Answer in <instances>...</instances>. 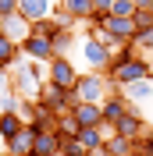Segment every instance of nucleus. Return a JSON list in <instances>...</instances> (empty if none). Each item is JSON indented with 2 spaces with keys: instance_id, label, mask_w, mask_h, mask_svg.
Listing matches in <instances>:
<instances>
[{
  "instance_id": "nucleus-1",
  "label": "nucleus",
  "mask_w": 153,
  "mask_h": 156,
  "mask_svg": "<svg viewBox=\"0 0 153 156\" xmlns=\"http://www.w3.org/2000/svg\"><path fill=\"white\" fill-rule=\"evenodd\" d=\"M43 71H47V64L18 60V64L11 68V85H14V92H18L21 99H39V89L47 85V82H43Z\"/></svg>"
},
{
  "instance_id": "nucleus-2",
  "label": "nucleus",
  "mask_w": 153,
  "mask_h": 156,
  "mask_svg": "<svg viewBox=\"0 0 153 156\" xmlns=\"http://www.w3.org/2000/svg\"><path fill=\"white\" fill-rule=\"evenodd\" d=\"M110 60H114V53L100 43L96 36H86L78 39V64H82V71H110Z\"/></svg>"
},
{
  "instance_id": "nucleus-3",
  "label": "nucleus",
  "mask_w": 153,
  "mask_h": 156,
  "mask_svg": "<svg viewBox=\"0 0 153 156\" xmlns=\"http://www.w3.org/2000/svg\"><path fill=\"white\" fill-rule=\"evenodd\" d=\"M75 96L78 103H103L110 96V78L103 71H82L75 82Z\"/></svg>"
},
{
  "instance_id": "nucleus-4",
  "label": "nucleus",
  "mask_w": 153,
  "mask_h": 156,
  "mask_svg": "<svg viewBox=\"0 0 153 156\" xmlns=\"http://www.w3.org/2000/svg\"><path fill=\"white\" fill-rule=\"evenodd\" d=\"M36 103L50 107L54 114H68V110L78 107V96H75V89H61V85H54V82H47V85L39 89V99H36Z\"/></svg>"
},
{
  "instance_id": "nucleus-5",
  "label": "nucleus",
  "mask_w": 153,
  "mask_h": 156,
  "mask_svg": "<svg viewBox=\"0 0 153 156\" xmlns=\"http://www.w3.org/2000/svg\"><path fill=\"white\" fill-rule=\"evenodd\" d=\"M107 78H114L118 85H128V82H139V78H153V64L146 57H132L125 64H114L107 71Z\"/></svg>"
},
{
  "instance_id": "nucleus-6",
  "label": "nucleus",
  "mask_w": 153,
  "mask_h": 156,
  "mask_svg": "<svg viewBox=\"0 0 153 156\" xmlns=\"http://www.w3.org/2000/svg\"><path fill=\"white\" fill-rule=\"evenodd\" d=\"M78 75H82V68H78L71 57H54L47 64V82H54V85H61V89H75Z\"/></svg>"
},
{
  "instance_id": "nucleus-7",
  "label": "nucleus",
  "mask_w": 153,
  "mask_h": 156,
  "mask_svg": "<svg viewBox=\"0 0 153 156\" xmlns=\"http://www.w3.org/2000/svg\"><path fill=\"white\" fill-rule=\"evenodd\" d=\"M21 57L36 60V64H50L57 53H54V43H50L47 36H29L25 43H21Z\"/></svg>"
},
{
  "instance_id": "nucleus-8",
  "label": "nucleus",
  "mask_w": 153,
  "mask_h": 156,
  "mask_svg": "<svg viewBox=\"0 0 153 156\" xmlns=\"http://www.w3.org/2000/svg\"><path fill=\"white\" fill-rule=\"evenodd\" d=\"M36 135H39V124L25 121V128H21L18 135L11 138V142H4L7 156H29V153H32V146H36Z\"/></svg>"
},
{
  "instance_id": "nucleus-9",
  "label": "nucleus",
  "mask_w": 153,
  "mask_h": 156,
  "mask_svg": "<svg viewBox=\"0 0 153 156\" xmlns=\"http://www.w3.org/2000/svg\"><path fill=\"white\" fill-rule=\"evenodd\" d=\"M0 32L11 39V43H25V39L32 36V21L25 18V14H7V18H0Z\"/></svg>"
},
{
  "instance_id": "nucleus-10",
  "label": "nucleus",
  "mask_w": 153,
  "mask_h": 156,
  "mask_svg": "<svg viewBox=\"0 0 153 156\" xmlns=\"http://www.w3.org/2000/svg\"><path fill=\"white\" fill-rule=\"evenodd\" d=\"M110 131H118V135H125V138H132V142H139V138L146 135V121H143V114L132 107V110H128V114H125L114 128H110Z\"/></svg>"
},
{
  "instance_id": "nucleus-11",
  "label": "nucleus",
  "mask_w": 153,
  "mask_h": 156,
  "mask_svg": "<svg viewBox=\"0 0 153 156\" xmlns=\"http://www.w3.org/2000/svg\"><path fill=\"white\" fill-rule=\"evenodd\" d=\"M21 103H25V99H21L18 92H14V85H11V71L0 68V114H18Z\"/></svg>"
},
{
  "instance_id": "nucleus-12",
  "label": "nucleus",
  "mask_w": 153,
  "mask_h": 156,
  "mask_svg": "<svg viewBox=\"0 0 153 156\" xmlns=\"http://www.w3.org/2000/svg\"><path fill=\"white\" fill-rule=\"evenodd\" d=\"M100 110H103V128H114L118 121L132 110V103H128L125 96H107L103 103H100Z\"/></svg>"
},
{
  "instance_id": "nucleus-13",
  "label": "nucleus",
  "mask_w": 153,
  "mask_h": 156,
  "mask_svg": "<svg viewBox=\"0 0 153 156\" xmlns=\"http://www.w3.org/2000/svg\"><path fill=\"white\" fill-rule=\"evenodd\" d=\"M100 29H107L110 36H118V39H121V43H132V39H135V21H132V18H118V14H107Z\"/></svg>"
},
{
  "instance_id": "nucleus-14",
  "label": "nucleus",
  "mask_w": 153,
  "mask_h": 156,
  "mask_svg": "<svg viewBox=\"0 0 153 156\" xmlns=\"http://www.w3.org/2000/svg\"><path fill=\"white\" fill-rule=\"evenodd\" d=\"M121 96L128 99V103H146V99H153V78H139V82H128V85H121Z\"/></svg>"
},
{
  "instance_id": "nucleus-15",
  "label": "nucleus",
  "mask_w": 153,
  "mask_h": 156,
  "mask_svg": "<svg viewBox=\"0 0 153 156\" xmlns=\"http://www.w3.org/2000/svg\"><path fill=\"white\" fill-rule=\"evenodd\" d=\"M71 114H75V121L82 128H103V110H100V103H78Z\"/></svg>"
},
{
  "instance_id": "nucleus-16",
  "label": "nucleus",
  "mask_w": 153,
  "mask_h": 156,
  "mask_svg": "<svg viewBox=\"0 0 153 156\" xmlns=\"http://www.w3.org/2000/svg\"><path fill=\"white\" fill-rule=\"evenodd\" d=\"M18 14H25L29 21L50 18L54 14V0H18Z\"/></svg>"
},
{
  "instance_id": "nucleus-17",
  "label": "nucleus",
  "mask_w": 153,
  "mask_h": 156,
  "mask_svg": "<svg viewBox=\"0 0 153 156\" xmlns=\"http://www.w3.org/2000/svg\"><path fill=\"white\" fill-rule=\"evenodd\" d=\"M57 7L64 11V14H71L75 21H89L96 14V11H93V0H61Z\"/></svg>"
},
{
  "instance_id": "nucleus-18",
  "label": "nucleus",
  "mask_w": 153,
  "mask_h": 156,
  "mask_svg": "<svg viewBox=\"0 0 153 156\" xmlns=\"http://www.w3.org/2000/svg\"><path fill=\"white\" fill-rule=\"evenodd\" d=\"M50 43H54V53H57V57H71V50L78 46V39H75V29H57Z\"/></svg>"
},
{
  "instance_id": "nucleus-19",
  "label": "nucleus",
  "mask_w": 153,
  "mask_h": 156,
  "mask_svg": "<svg viewBox=\"0 0 153 156\" xmlns=\"http://www.w3.org/2000/svg\"><path fill=\"white\" fill-rule=\"evenodd\" d=\"M57 149H61V135H57V131H39V135H36V146H32L36 156H54Z\"/></svg>"
},
{
  "instance_id": "nucleus-20",
  "label": "nucleus",
  "mask_w": 153,
  "mask_h": 156,
  "mask_svg": "<svg viewBox=\"0 0 153 156\" xmlns=\"http://www.w3.org/2000/svg\"><path fill=\"white\" fill-rule=\"evenodd\" d=\"M132 149H135V142L125 138V135H118V131H110V135L103 138V153L107 156H125V153H132Z\"/></svg>"
},
{
  "instance_id": "nucleus-21",
  "label": "nucleus",
  "mask_w": 153,
  "mask_h": 156,
  "mask_svg": "<svg viewBox=\"0 0 153 156\" xmlns=\"http://www.w3.org/2000/svg\"><path fill=\"white\" fill-rule=\"evenodd\" d=\"M25 128V117L21 114H0V142H11Z\"/></svg>"
},
{
  "instance_id": "nucleus-22",
  "label": "nucleus",
  "mask_w": 153,
  "mask_h": 156,
  "mask_svg": "<svg viewBox=\"0 0 153 156\" xmlns=\"http://www.w3.org/2000/svg\"><path fill=\"white\" fill-rule=\"evenodd\" d=\"M103 128H82L78 131V146L86 149V153H96V149H103Z\"/></svg>"
},
{
  "instance_id": "nucleus-23",
  "label": "nucleus",
  "mask_w": 153,
  "mask_h": 156,
  "mask_svg": "<svg viewBox=\"0 0 153 156\" xmlns=\"http://www.w3.org/2000/svg\"><path fill=\"white\" fill-rule=\"evenodd\" d=\"M18 53H21V46H18V43H11L7 36H0V68H4V71H11L14 64H18Z\"/></svg>"
},
{
  "instance_id": "nucleus-24",
  "label": "nucleus",
  "mask_w": 153,
  "mask_h": 156,
  "mask_svg": "<svg viewBox=\"0 0 153 156\" xmlns=\"http://www.w3.org/2000/svg\"><path fill=\"white\" fill-rule=\"evenodd\" d=\"M78 131H82V124L75 121V114L68 110V114H61V121H57V135L61 138H78Z\"/></svg>"
},
{
  "instance_id": "nucleus-25",
  "label": "nucleus",
  "mask_w": 153,
  "mask_h": 156,
  "mask_svg": "<svg viewBox=\"0 0 153 156\" xmlns=\"http://www.w3.org/2000/svg\"><path fill=\"white\" fill-rule=\"evenodd\" d=\"M61 25H57V18L50 14V18H39V21H32V36H47V39H54V32H57Z\"/></svg>"
},
{
  "instance_id": "nucleus-26",
  "label": "nucleus",
  "mask_w": 153,
  "mask_h": 156,
  "mask_svg": "<svg viewBox=\"0 0 153 156\" xmlns=\"http://www.w3.org/2000/svg\"><path fill=\"white\" fill-rule=\"evenodd\" d=\"M132 21H135V32H143V29H153V11H150V7H135Z\"/></svg>"
},
{
  "instance_id": "nucleus-27",
  "label": "nucleus",
  "mask_w": 153,
  "mask_h": 156,
  "mask_svg": "<svg viewBox=\"0 0 153 156\" xmlns=\"http://www.w3.org/2000/svg\"><path fill=\"white\" fill-rule=\"evenodd\" d=\"M110 14H118V18H132V14H135V0H114Z\"/></svg>"
},
{
  "instance_id": "nucleus-28",
  "label": "nucleus",
  "mask_w": 153,
  "mask_h": 156,
  "mask_svg": "<svg viewBox=\"0 0 153 156\" xmlns=\"http://www.w3.org/2000/svg\"><path fill=\"white\" fill-rule=\"evenodd\" d=\"M139 50H146V53H153V29H143V32H135V39H132Z\"/></svg>"
},
{
  "instance_id": "nucleus-29",
  "label": "nucleus",
  "mask_w": 153,
  "mask_h": 156,
  "mask_svg": "<svg viewBox=\"0 0 153 156\" xmlns=\"http://www.w3.org/2000/svg\"><path fill=\"white\" fill-rule=\"evenodd\" d=\"M135 146L143 149V153H146V156H153V128H150V131H146V135H143V138H139V142H135Z\"/></svg>"
},
{
  "instance_id": "nucleus-30",
  "label": "nucleus",
  "mask_w": 153,
  "mask_h": 156,
  "mask_svg": "<svg viewBox=\"0 0 153 156\" xmlns=\"http://www.w3.org/2000/svg\"><path fill=\"white\" fill-rule=\"evenodd\" d=\"M7 14H18V0H0V18Z\"/></svg>"
},
{
  "instance_id": "nucleus-31",
  "label": "nucleus",
  "mask_w": 153,
  "mask_h": 156,
  "mask_svg": "<svg viewBox=\"0 0 153 156\" xmlns=\"http://www.w3.org/2000/svg\"><path fill=\"white\" fill-rule=\"evenodd\" d=\"M110 7H114V0H93V11H100V14H110Z\"/></svg>"
},
{
  "instance_id": "nucleus-32",
  "label": "nucleus",
  "mask_w": 153,
  "mask_h": 156,
  "mask_svg": "<svg viewBox=\"0 0 153 156\" xmlns=\"http://www.w3.org/2000/svg\"><path fill=\"white\" fill-rule=\"evenodd\" d=\"M135 7H150L153 11V0H135Z\"/></svg>"
},
{
  "instance_id": "nucleus-33",
  "label": "nucleus",
  "mask_w": 153,
  "mask_h": 156,
  "mask_svg": "<svg viewBox=\"0 0 153 156\" xmlns=\"http://www.w3.org/2000/svg\"><path fill=\"white\" fill-rule=\"evenodd\" d=\"M125 156H146V153H143V149H139V146H135L132 153H125Z\"/></svg>"
},
{
  "instance_id": "nucleus-34",
  "label": "nucleus",
  "mask_w": 153,
  "mask_h": 156,
  "mask_svg": "<svg viewBox=\"0 0 153 156\" xmlns=\"http://www.w3.org/2000/svg\"><path fill=\"white\" fill-rule=\"evenodd\" d=\"M89 156H107V153H103V149H96V153H89Z\"/></svg>"
},
{
  "instance_id": "nucleus-35",
  "label": "nucleus",
  "mask_w": 153,
  "mask_h": 156,
  "mask_svg": "<svg viewBox=\"0 0 153 156\" xmlns=\"http://www.w3.org/2000/svg\"><path fill=\"white\" fill-rule=\"evenodd\" d=\"M54 156H68V153H64V149H57V153H54Z\"/></svg>"
},
{
  "instance_id": "nucleus-36",
  "label": "nucleus",
  "mask_w": 153,
  "mask_h": 156,
  "mask_svg": "<svg viewBox=\"0 0 153 156\" xmlns=\"http://www.w3.org/2000/svg\"><path fill=\"white\" fill-rule=\"evenodd\" d=\"M54 4H61V0H54Z\"/></svg>"
},
{
  "instance_id": "nucleus-37",
  "label": "nucleus",
  "mask_w": 153,
  "mask_h": 156,
  "mask_svg": "<svg viewBox=\"0 0 153 156\" xmlns=\"http://www.w3.org/2000/svg\"><path fill=\"white\" fill-rule=\"evenodd\" d=\"M82 156H89V153H82Z\"/></svg>"
},
{
  "instance_id": "nucleus-38",
  "label": "nucleus",
  "mask_w": 153,
  "mask_h": 156,
  "mask_svg": "<svg viewBox=\"0 0 153 156\" xmlns=\"http://www.w3.org/2000/svg\"><path fill=\"white\" fill-rule=\"evenodd\" d=\"M0 36H4V32H0Z\"/></svg>"
}]
</instances>
